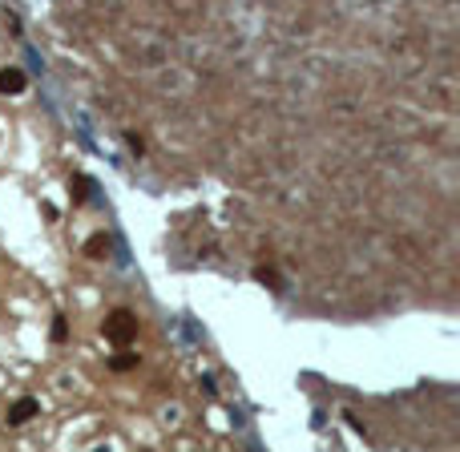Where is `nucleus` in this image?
<instances>
[{
    "label": "nucleus",
    "instance_id": "f257e3e1",
    "mask_svg": "<svg viewBox=\"0 0 460 452\" xmlns=\"http://www.w3.org/2000/svg\"><path fill=\"white\" fill-rule=\"evenodd\" d=\"M105 339L117 343V348H129V343L137 339V315L125 311V307L109 311V315H105Z\"/></svg>",
    "mask_w": 460,
    "mask_h": 452
},
{
    "label": "nucleus",
    "instance_id": "f03ea898",
    "mask_svg": "<svg viewBox=\"0 0 460 452\" xmlns=\"http://www.w3.org/2000/svg\"><path fill=\"white\" fill-rule=\"evenodd\" d=\"M37 412H41V400H37V396H21V400L9 408V424H28Z\"/></svg>",
    "mask_w": 460,
    "mask_h": 452
},
{
    "label": "nucleus",
    "instance_id": "7ed1b4c3",
    "mask_svg": "<svg viewBox=\"0 0 460 452\" xmlns=\"http://www.w3.org/2000/svg\"><path fill=\"white\" fill-rule=\"evenodd\" d=\"M28 77L16 69V65H9V69H0V93H9V97H16V93H25Z\"/></svg>",
    "mask_w": 460,
    "mask_h": 452
},
{
    "label": "nucleus",
    "instance_id": "20e7f679",
    "mask_svg": "<svg viewBox=\"0 0 460 452\" xmlns=\"http://www.w3.org/2000/svg\"><path fill=\"white\" fill-rule=\"evenodd\" d=\"M109 247H113L109 235H93V239L85 242V254H89V259H105V254H109Z\"/></svg>",
    "mask_w": 460,
    "mask_h": 452
},
{
    "label": "nucleus",
    "instance_id": "39448f33",
    "mask_svg": "<svg viewBox=\"0 0 460 452\" xmlns=\"http://www.w3.org/2000/svg\"><path fill=\"white\" fill-rule=\"evenodd\" d=\"M109 367H113V372H129V367H137V352H122V355H113Z\"/></svg>",
    "mask_w": 460,
    "mask_h": 452
},
{
    "label": "nucleus",
    "instance_id": "423d86ee",
    "mask_svg": "<svg viewBox=\"0 0 460 452\" xmlns=\"http://www.w3.org/2000/svg\"><path fill=\"white\" fill-rule=\"evenodd\" d=\"M73 186H77V190H73V198H77V202H85V198H89V190H93V182H89V178H77Z\"/></svg>",
    "mask_w": 460,
    "mask_h": 452
},
{
    "label": "nucleus",
    "instance_id": "0eeeda50",
    "mask_svg": "<svg viewBox=\"0 0 460 452\" xmlns=\"http://www.w3.org/2000/svg\"><path fill=\"white\" fill-rule=\"evenodd\" d=\"M53 339H57V343H65V339H69V323H65L61 315H57V323H53Z\"/></svg>",
    "mask_w": 460,
    "mask_h": 452
},
{
    "label": "nucleus",
    "instance_id": "6e6552de",
    "mask_svg": "<svg viewBox=\"0 0 460 452\" xmlns=\"http://www.w3.org/2000/svg\"><path fill=\"white\" fill-rule=\"evenodd\" d=\"M125 146H129L134 154H141V150H146V141L137 138V134H125Z\"/></svg>",
    "mask_w": 460,
    "mask_h": 452
}]
</instances>
